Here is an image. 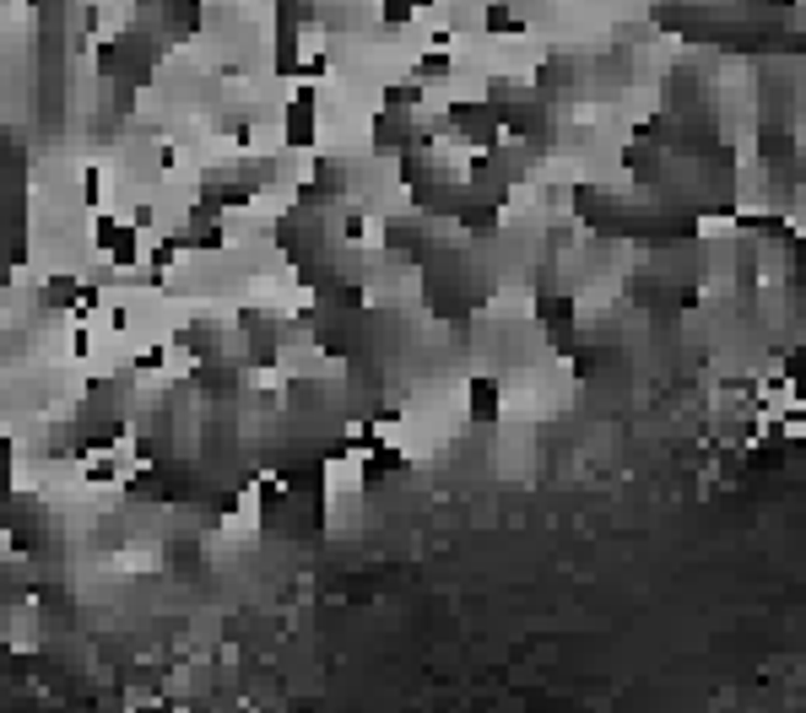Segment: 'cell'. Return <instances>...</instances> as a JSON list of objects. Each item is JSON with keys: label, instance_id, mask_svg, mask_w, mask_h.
<instances>
[{"label": "cell", "instance_id": "obj_1", "mask_svg": "<svg viewBox=\"0 0 806 713\" xmlns=\"http://www.w3.org/2000/svg\"><path fill=\"white\" fill-rule=\"evenodd\" d=\"M466 411H472V422H498V411H503V384L498 379H472L466 384Z\"/></svg>", "mask_w": 806, "mask_h": 713}]
</instances>
